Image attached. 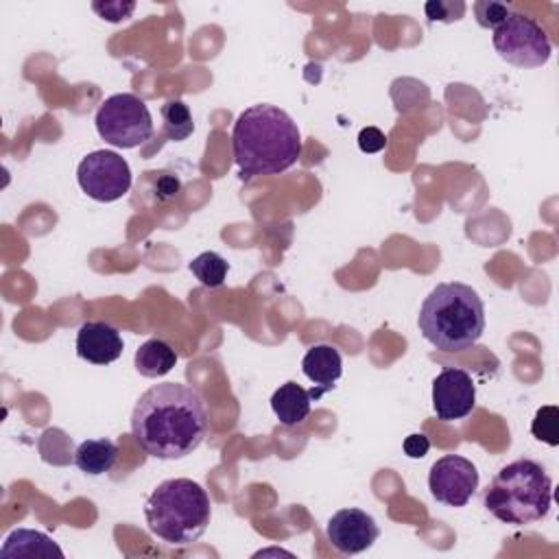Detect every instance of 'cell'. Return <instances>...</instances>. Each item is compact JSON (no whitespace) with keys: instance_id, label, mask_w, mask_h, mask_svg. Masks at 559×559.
Masks as SVG:
<instances>
[{"instance_id":"obj_3","label":"cell","mask_w":559,"mask_h":559,"mask_svg":"<svg viewBox=\"0 0 559 559\" xmlns=\"http://www.w3.org/2000/svg\"><path fill=\"white\" fill-rule=\"evenodd\" d=\"M422 337L441 352H463L485 332V306L481 295L461 282H441L420 308Z\"/></svg>"},{"instance_id":"obj_24","label":"cell","mask_w":559,"mask_h":559,"mask_svg":"<svg viewBox=\"0 0 559 559\" xmlns=\"http://www.w3.org/2000/svg\"><path fill=\"white\" fill-rule=\"evenodd\" d=\"M402 448H404V454H406L409 459H424V457L428 454V450H430V441H428L426 435L413 433V435H409V437L404 439Z\"/></svg>"},{"instance_id":"obj_5","label":"cell","mask_w":559,"mask_h":559,"mask_svg":"<svg viewBox=\"0 0 559 559\" xmlns=\"http://www.w3.org/2000/svg\"><path fill=\"white\" fill-rule=\"evenodd\" d=\"M485 509L505 524L524 526L548 515L552 481L533 459H515L498 470L485 498Z\"/></svg>"},{"instance_id":"obj_19","label":"cell","mask_w":559,"mask_h":559,"mask_svg":"<svg viewBox=\"0 0 559 559\" xmlns=\"http://www.w3.org/2000/svg\"><path fill=\"white\" fill-rule=\"evenodd\" d=\"M191 271L193 276L208 289H219L226 284L230 265L226 263L223 256H219L217 252H204L199 254L193 263H191Z\"/></svg>"},{"instance_id":"obj_13","label":"cell","mask_w":559,"mask_h":559,"mask_svg":"<svg viewBox=\"0 0 559 559\" xmlns=\"http://www.w3.org/2000/svg\"><path fill=\"white\" fill-rule=\"evenodd\" d=\"M0 557L3 559H64V550L58 546L53 537H49L42 531L36 528H14L3 548H0Z\"/></svg>"},{"instance_id":"obj_22","label":"cell","mask_w":559,"mask_h":559,"mask_svg":"<svg viewBox=\"0 0 559 559\" xmlns=\"http://www.w3.org/2000/svg\"><path fill=\"white\" fill-rule=\"evenodd\" d=\"M93 10L99 14V19L108 21V23H123L127 19H132L136 3H125V0H110V3H93Z\"/></svg>"},{"instance_id":"obj_4","label":"cell","mask_w":559,"mask_h":559,"mask_svg":"<svg viewBox=\"0 0 559 559\" xmlns=\"http://www.w3.org/2000/svg\"><path fill=\"white\" fill-rule=\"evenodd\" d=\"M210 515V496L193 478H169L160 483L145 505L149 531L171 546H191L197 542L206 533Z\"/></svg>"},{"instance_id":"obj_23","label":"cell","mask_w":559,"mask_h":559,"mask_svg":"<svg viewBox=\"0 0 559 559\" xmlns=\"http://www.w3.org/2000/svg\"><path fill=\"white\" fill-rule=\"evenodd\" d=\"M387 147V136L378 127H365L359 134V149L363 154H378Z\"/></svg>"},{"instance_id":"obj_10","label":"cell","mask_w":559,"mask_h":559,"mask_svg":"<svg viewBox=\"0 0 559 559\" xmlns=\"http://www.w3.org/2000/svg\"><path fill=\"white\" fill-rule=\"evenodd\" d=\"M476 406V385L465 369L446 367L433 380V411L441 422L467 417Z\"/></svg>"},{"instance_id":"obj_14","label":"cell","mask_w":559,"mask_h":559,"mask_svg":"<svg viewBox=\"0 0 559 559\" xmlns=\"http://www.w3.org/2000/svg\"><path fill=\"white\" fill-rule=\"evenodd\" d=\"M302 372L311 382L321 387L319 396H324L326 391L335 389V382L341 378L343 359L332 345H313L302 359Z\"/></svg>"},{"instance_id":"obj_26","label":"cell","mask_w":559,"mask_h":559,"mask_svg":"<svg viewBox=\"0 0 559 559\" xmlns=\"http://www.w3.org/2000/svg\"><path fill=\"white\" fill-rule=\"evenodd\" d=\"M450 8L452 5H446V3H441V0H433V3H426V16H428V21L430 23H452V21H457L452 14H450Z\"/></svg>"},{"instance_id":"obj_15","label":"cell","mask_w":559,"mask_h":559,"mask_svg":"<svg viewBox=\"0 0 559 559\" xmlns=\"http://www.w3.org/2000/svg\"><path fill=\"white\" fill-rule=\"evenodd\" d=\"M313 396L297 382L289 380L282 387H278L271 396V409L280 424L284 426H297L311 415Z\"/></svg>"},{"instance_id":"obj_21","label":"cell","mask_w":559,"mask_h":559,"mask_svg":"<svg viewBox=\"0 0 559 559\" xmlns=\"http://www.w3.org/2000/svg\"><path fill=\"white\" fill-rule=\"evenodd\" d=\"M474 14L476 23L483 29H498L511 14V10L502 3H494V0H481V3H474Z\"/></svg>"},{"instance_id":"obj_25","label":"cell","mask_w":559,"mask_h":559,"mask_svg":"<svg viewBox=\"0 0 559 559\" xmlns=\"http://www.w3.org/2000/svg\"><path fill=\"white\" fill-rule=\"evenodd\" d=\"M180 189H182V184H180L178 178H173V175H162V178L156 182V197H158L160 202H169V199H173V197L180 193Z\"/></svg>"},{"instance_id":"obj_12","label":"cell","mask_w":559,"mask_h":559,"mask_svg":"<svg viewBox=\"0 0 559 559\" xmlns=\"http://www.w3.org/2000/svg\"><path fill=\"white\" fill-rule=\"evenodd\" d=\"M77 356L93 365H110L123 354L121 332L106 321H86L77 332Z\"/></svg>"},{"instance_id":"obj_7","label":"cell","mask_w":559,"mask_h":559,"mask_svg":"<svg viewBox=\"0 0 559 559\" xmlns=\"http://www.w3.org/2000/svg\"><path fill=\"white\" fill-rule=\"evenodd\" d=\"M494 49L500 60L515 69H542L552 53L546 32L533 19L513 12L494 32Z\"/></svg>"},{"instance_id":"obj_2","label":"cell","mask_w":559,"mask_h":559,"mask_svg":"<svg viewBox=\"0 0 559 559\" xmlns=\"http://www.w3.org/2000/svg\"><path fill=\"white\" fill-rule=\"evenodd\" d=\"M232 151L243 182L278 175L300 160L302 134L284 110L258 104L239 114L232 130Z\"/></svg>"},{"instance_id":"obj_9","label":"cell","mask_w":559,"mask_h":559,"mask_svg":"<svg viewBox=\"0 0 559 559\" xmlns=\"http://www.w3.org/2000/svg\"><path fill=\"white\" fill-rule=\"evenodd\" d=\"M428 489L441 505L465 507L478 489V470L461 454H446L433 463Z\"/></svg>"},{"instance_id":"obj_16","label":"cell","mask_w":559,"mask_h":559,"mask_svg":"<svg viewBox=\"0 0 559 559\" xmlns=\"http://www.w3.org/2000/svg\"><path fill=\"white\" fill-rule=\"evenodd\" d=\"M119 461V446L112 439H86L75 450V465L90 474L101 476L108 474Z\"/></svg>"},{"instance_id":"obj_17","label":"cell","mask_w":559,"mask_h":559,"mask_svg":"<svg viewBox=\"0 0 559 559\" xmlns=\"http://www.w3.org/2000/svg\"><path fill=\"white\" fill-rule=\"evenodd\" d=\"M136 369L145 378H162L178 365V352L165 339H149L136 352Z\"/></svg>"},{"instance_id":"obj_11","label":"cell","mask_w":559,"mask_h":559,"mask_svg":"<svg viewBox=\"0 0 559 559\" xmlns=\"http://www.w3.org/2000/svg\"><path fill=\"white\" fill-rule=\"evenodd\" d=\"M328 539L335 550L341 555H359L374 546L380 537V528L376 520L363 509H339L332 513L326 526Z\"/></svg>"},{"instance_id":"obj_20","label":"cell","mask_w":559,"mask_h":559,"mask_svg":"<svg viewBox=\"0 0 559 559\" xmlns=\"http://www.w3.org/2000/svg\"><path fill=\"white\" fill-rule=\"evenodd\" d=\"M557 424H559L557 406H542V409H537V413L531 422V433L535 439H539L548 446H557L559 443Z\"/></svg>"},{"instance_id":"obj_1","label":"cell","mask_w":559,"mask_h":559,"mask_svg":"<svg viewBox=\"0 0 559 559\" xmlns=\"http://www.w3.org/2000/svg\"><path fill=\"white\" fill-rule=\"evenodd\" d=\"M204 398L189 385L162 382L147 389L134 406L132 433L156 459H184L208 437Z\"/></svg>"},{"instance_id":"obj_18","label":"cell","mask_w":559,"mask_h":559,"mask_svg":"<svg viewBox=\"0 0 559 559\" xmlns=\"http://www.w3.org/2000/svg\"><path fill=\"white\" fill-rule=\"evenodd\" d=\"M162 123H165L162 125L165 136L171 143H184L195 132V123L189 106L178 99L162 106Z\"/></svg>"},{"instance_id":"obj_6","label":"cell","mask_w":559,"mask_h":559,"mask_svg":"<svg viewBox=\"0 0 559 559\" xmlns=\"http://www.w3.org/2000/svg\"><path fill=\"white\" fill-rule=\"evenodd\" d=\"M99 136L119 149H134L154 136V119L147 104L130 93L112 95L95 117Z\"/></svg>"},{"instance_id":"obj_8","label":"cell","mask_w":559,"mask_h":559,"mask_svg":"<svg viewBox=\"0 0 559 559\" xmlns=\"http://www.w3.org/2000/svg\"><path fill=\"white\" fill-rule=\"evenodd\" d=\"M77 182L82 191L101 204L123 199L132 189V169L117 151H93L77 169Z\"/></svg>"}]
</instances>
